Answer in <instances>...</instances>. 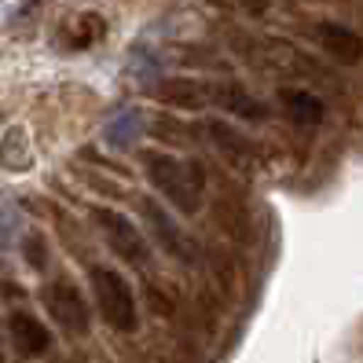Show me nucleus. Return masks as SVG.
<instances>
[{"label": "nucleus", "instance_id": "nucleus-1", "mask_svg": "<svg viewBox=\"0 0 363 363\" xmlns=\"http://www.w3.org/2000/svg\"><path fill=\"white\" fill-rule=\"evenodd\" d=\"M147 177H151V184L177 209L195 213L202 206L206 180H202V169L195 162H180V158H169V155H151L147 158Z\"/></svg>", "mask_w": 363, "mask_h": 363}, {"label": "nucleus", "instance_id": "nucleus-2", "mask_svg": "<svg viewBox=\"0 0 363 363\" xmlns=\"http://www.w3.org/2000/svg\"><path fill=\"white\" fill-rule=\"evenodd\" d=\"M92 294H96V308L99 315L121 334H133L140 323V312H136V297L133 286L125 283V275H118L114 268H92Z\"/></svg>", "mask_w": 363, "mask_h": 363}, {"label": "nucleus", "instance_id": "nucleus-3", "mask_svg": "<svg viewBox=\"0 0 363 363\" xmlns=\"http://www.w3.org/2000/svg\"><path fill=\"white\" fill-rule=\"evenodd\" d=\"M96 220H99L106 242L114 246V253L121 261H129L133 268L151 264V242H147V235L129 217H121V213H114V209H96Z\"/></svg>", "mask_w": 363, "mask_h": 363}, {"label": "nucleus", "instance_id": "nucleus-4", "mask_svg": "<svg viewBox=\"0 0 363 363\" xmlns=\"http://www.w3.org/2000/svg\"><path fill=\"white\" fill-rule=\"evenodd\" d=\"M45 305L52 312V319L62 327V330H70V334H89V305H84V297L74 283H52L45 290Z\"/></svg>", "mask_w": 363, "mask_h": 363}, {"label": "nucleus", "instance_id": "nucleus-5", "mask_svg": "<svg viewBox=\"0 0 363 363\" xmlns=\"http://www.w3.org/2000/svg\"><path fill=\"white\" fill-rule=\"evenodd\" d=\"M140 213H143V224H147V231H151V239L169 253V257L191 261V246H187V239L180 235V224L169 217V213H165L158 202L143 199V202H140Z\"/></svg>", "mask_w": 363, "mask_h": 363}, {"label": "nucleus", "instance_id": "nucleus-6", "mask_svg": "<svg viewBox=\"0 0 363 363\" xmlns=\"http://www.w3.org/2000/svg\"><path fill=\"white\" fill-rule=\"evenodd\" d=\"M319 45H323V52L334 62H341V67L363 62V37L349 26H341V23H319Z\"/></svg>", "mask_w": 363, "mask_h": 363}, {"label": "nucleus", "instance_id": "nucleus-7", "mask_svg": "<svg viewBox=\"0 0 363 363\" xmlns=\"http://www.w3.org/2000/svg\"><path fill=\"white\" fill-rule=\"evenodd\" d=\"M8 330H11V341H15L18 356H40V352H48V345H52L48 327L40 323V319H33L30 312H11Z\"/></svg>", "mask_w": 363, "mask_h": 363}, {"label": "nucleus", "instance_id": "nucleus-8", "mask_svg": "<svg viewBox=\"0 0 363 363\" xmlns=\"http://www.w3.org/2000/svg\"><path fill=\"white\" fill-rule=\"evenodd\" d=\"M279 99H283L286 118L297 125V129H319V125H323V118H327V106H323V99H319L315 92H305V89H283Z\"/></svg>", "mask_w": 363, "mask_h": 363}, {"label": "nucleus", "instance_id": "nucleus-9", "mask_svg": "<svg viewBox=\"0 0 363 363\" xmlns=\"http://www.w3.org/2000/svg\"><path fill=\"white\" fill-rule=\"evenodd\" d=\"M143 136V114L136 111V106H129V111L114 114L111 121H106L103 129V140L114 147V151H129V147H136Z\"/></svg>", "mask_w": 363, "mask_h": 363}, {"label": "nucleus", "instance_id": "nucleus-10", "mask_svg": "<svg viewBox=\"0 0 363 363\" xmlns=\"http://www.w3.org/2000/svg\"><path fill=\"white\" fill-rule=\"evenodd\" d=\"M209 96H220V103L242 121H261L268 114V106L261 99H253L246 89H239V84H217V89H209Z\"/></svg>", "mask_w": 363, "mask_h": 363}, {"label": "nucleus", "instance_id": "nucleus-11", "mask_svg": "<svg viewBox=\"0 0 363 363\" xmlns=\"http://www.w3.org/2000/svg\"><path fill=\"white\" fill-rule=\"evenodd\" d=\"M162 96H165V103L184 106V111H199V106L206 103V89H199V84H191V81H169V84H162Z\"/></svg>", "mask_w": 363, "mask_h": 363}, {"label": "nucleus", "instance_id": "nucleus-12", "mask_svg": "<svg viewBox=\"0 0 363 363\" xmlns=\"http://www.w3.org/2000/svg\"><path fill=\"white\" fill-rule=\"evenodd\" d=\"M206 129H209V136H213V140H217V147H224V151L231 155V162H239V158H246V155H250V140H246V136H239L235 129H228L224 121H209Z\"/></svg>", "mask_w": 363, "mask_h": 363}, {"label": "nucleus", "instance_id": "nucleus-13", "mask_svg": "<svg viewBox=\"0 0 363 363\" xmlns=\"http://www.w3.org/2000/svg\"><path fill=\"white\" fill-rule=\"evenodd\" d=\"M133 70H136V77L143 84H151L158 77V70H162V62H158V55H147V48H136L133 52Z\"/></svg>", "mask_w": 363, "mask_h": 363}, {"label": "nucleus", "instance_id": "nucleus-14", "mask_svg": "<svg viewBox=\"0 0 363 363\" xmlns=\"http://www.w3.org/2000/svg\"><path fill=\"white\" fill-rule=\"evenodd\" d=\"M242 4L250 8V15H264L268 11V0H242Z\"/></svg>", "mask_w": 363, "mask_h": 363}]
</instances>
